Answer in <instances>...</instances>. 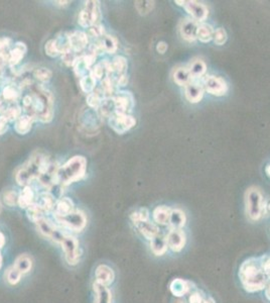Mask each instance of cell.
Instances as JSON below:
<instances>
[{
  "label": "cell",
  "instance_id": "obj_61",
  "mask_svg": "<svg viewBox=\"0 0 270 303\" xmlns=\"http://www.w3.org/2000/svg\"><path fill=\"white\" fill-rule=\"evenodd\" d=\"M1 211H2V205L0 203V213H1Z\"/></svg>",
  "mask_w": 270,
  "mask_h": 303
},
{
  "label": "cell",
  "instance_id": "obj_41",
  "mask_svg": "<svg viewBox=\"0 0 270 303\" xmlns=\"http://www.w3.org/2000/svg\"><path fill=\"white\" fill-rule=\"evenodd\" d=\"M26 215H27L28 220L34 223H37L40 220L45 218L44 211L35 202L32 205H30L28 208H26Z\"/></svg>",
  "mask_w": 270,
  "mask_h": 303
},
{
  "label": "cell",
  "instance_id": "obj_44",
  "mask_svg": "<svg viewBox=\"0 0 270 303\" xmlns=\"http://www.w3.org/2000/svg\"><path fill=\"white\" fill-rule=\"evenodd\" d=\"M135 8L141 15H147L154 8V1H135Z\"/></svg>",
  "mask_w": 270,
  "mask_h": 303
},
{
  "label": "cell",
  "instance_id": "obj_19",
  "mask_svg": "<svg viewBox=\"0 0 270 303\" xmlns=\"http://www.w3.org/2000/svg\"><path fill=\"white\" fill-rule=\"evenodd\" d=\"M27 48L25 43L16 42L8 53V67L14 68L19 65L26 55Z\"/></svg>",
  "mask_w": 270,
  "mask_h": 303
},
{
  "label": "cell",
  "instance_id": "obj_57",
  "mask_svg": "<svg viewBox=\"0 0 270 303\" xmlns=\"http://www.w3.org/2000/svg\"><path fill=\"white\" fill-rule=\"evenodd\" d=\"M55 3L56 5H59V6H67L70 3V1H56Z\"/></svg>",
  "mask_w": 270,
  "mask_h": 303
},
{
  "label": "cell",
  "instance_id": "obj_8",
  "mask_svg": "<svg viewBox=\"0 0 270 303\" xmlns=\"http://www.w3.org/2000/svg\"><path fill=\"white\" fill-rule=\"evenodd\" d=\"M107 120L110 128L119 135H123L130 131L136 124V119L127 113L114 112Z\"/></svg>",
  "mask_w": 270,
  "mask_h": 303
},
{
  "label": "cell",
  "instance_id": "obj_9",
  "mask_svg": "<svg viewBox=\"0 0 270 303\" xmlns=\"http://www.w3.org/2000/svg\"><path fill=\"white\" fill-rule=\"evenodd\" d=\"M61 245H62V248L64 251L65 259L67 263L71 266L77 265L81 257L78 240L73 236L67 235Z\"/></svg>",
  "mask_w": 270,
  "mask_h": 303
},
{
  "label": "cell",
  "instance_id": "obj_16",
  "mask_svg": "<svg viewBox=\"0 0 270 303\" xmlns=\"http://www.w3.org/2000/svg\"><path fill=\"white\" fill-rule=\"evenodd\" d=\"M22 97L23 90L14 80L8 81L3 87L1 93H0V98L7 106L12 104H20L19 100L22 99Z\"/></svg>",
  "mask_w": 270,
  "mask_h": 303
},
{
  "label": "cell",
  "instance_id": "obj_1",
  "mask_svg": "<svg viewBox=\"0 0 270 303\" xmlns=\"http://www.w3.org/2000/svg\"><path fill=\"white\" fill-rule=\"evenodd\" d=\"M262 258H250L244 261L239 269V278L243 288L249 292L254 293L265 289L269 281L263 269Z\"/></svg>",
  "mask_w": 270,
  "mask_h": 303
},
{
  "label": "cell",
  "instance_id": "obj_13",
  "mask_svg": "<svg viewBox=\"0 0 270 303\" xmlns=\"http://www.w3.org/2000/svg\"><path fill=\"white\" fill-rule=\"evenodd\" d=\"M35 224L38 225V229L40 230L41 234L58 244H62L65 237L67 236V234L63 233L60 228L56 226L55 223L46 218H43Z\"/></svg>",
  "mask_w": 270,
  "mask_h": 303
},
{
  "label": "cell",
  "instance_id": "obj_56",
  "mask_svg": "<svg viewBox=\"0 0 270 303\" xmlns=\"http://www.w3.org/2000/svg\"><path fill=\"white\" fill-rule=\"evenodd\" d=\"M265 296L267 297V299L270 300V282L267 283L266 287H265Z\"/></svg>",
  "mask_w": 270,
  "mask_h": 303
},
{
  "label": "cell",
  "instance_id": "obj_34",
  "mask_svg": "<svg viewBox=\"0 0 270 303\" xmlns=\"http://www.w3.org/2000/svg\"><path fill=\"white\" fill-rule=\"evenodd\" d=\"M104 100H105V97L100 87L96 88L93 92L87 94V104L91 110H98L100 109V106L102 105V103L104 102Z\"/></svg>",
  "mask_w": 270,
  "mask_h": 303
},
{
  "label": "cell",
  "instance_id": "obj_11",
  "mask_svg": "<svg viewBox=\"0 0 270 303\" xmlns=\"http://www.w3.org/2000/svg\"><path fill=\"white\" fill-rule=\"evenodd\" d=\"M56 220L66 228L76 231V233H80L87 225V218L81 210H74L67 217Z\"/></svg>",
  "mask_w": 270,
  "mask_h": 303
},
{
  "label": "cell",
  "instance_id": "obj_22",
  "mask_svg": "<svg viewBox=\"0 0 270 303\" xmlns=\"http://www.w3.org/2000/svg\"><path fill=\"white\" fill-rule=\"evenodd\" d=\"M193 283L182 278H176L172 281L170 290L175 297H183L192 291Z\"/></svg>",
  "mask_w": 270,
  "mask_h": 303
},
{
  "label": "cell",
  "instance_id": "obj_58",
  "mask_svg": "<svg viewBox=\"0 0 270 303\" xmlns=\"http://www.w3.org/2000/svg\"><path fill=\"white\" fill-rule=\"evenodd\" d=\"M204 303H216V302H215V300H214L212 297L206 296V297H205V300H204Z\"/></svg>",
  "mask_w": 270,
  "mask_h": 303
},
{
  "label": "cell",
  "instance_id": "obj_31",
  "mask_svg": "<svg viewBox=\"0 0 270 303\" xmlns=\"http://www.w3.org/2000/svg\"><path fill=\"white\" fill-rule=\"evenodd\" d=\"M171 212H172V209L167 205H159L155 207L152 212V218H153L154 222L159 225L169 224Z\"/></svg>",
  "mask_w": 270,
  "mask_h": 303
},
{
  "label": "cell",
  "instance_id": "obj_6",
  "mask_svg": "<svg viewBox=\"0 0 270 303\" xmlns=\"http://www.w3.org/2000/svg\"><path fill=\"white\" fill-rule=\"evenodd\" d=\"M101 20V10L99 1H85L84 8L78 15V23L84 28H90L99 25Z\"/></svg>",
  "mask_w": 270,
  "mask_h": 303
},
{
  "label": "cell",
  "instance_id": "obj_36",
  "mask_svg": "<svg viewBox=\"0 0 270 303\" xmlns=\"http://www.w3.org/2000/svg\"><path fill=\"white\" fill-rule=\"evenodd\" d=\"M13 266L23 275L27 274L28 272H30V270L32 268V260L27 255H21L20 257L16 258Z\"/></svg>",
  "mask_w": 270,
  "mask_h": 303
},
{
  "label": "cell",
  "instance_id": "obj_49",
  "mask_svg": "<svg viewBox=\"0 0 270 303\" xmlns=\"http://www.w3.org/2000/svg\"><path fill=\"white\" fill-rule=\"evenodd\" d=\"M3 201L7 206L12 207L19 202V194L14 190H8L3 194Z\"/></svg>",
  "mask_w": 270,
  "mask_h": 303
},
{
  "label": "cell",
  "instance_id": "obj_12",
  "mask_svg": "<svg viewBox=\"0 0 270 303\" xmlns=\"http://www.w3.org/2000/svg\"><path fill=\"white\" fill-rule=\"evenodd\" d=\"M202 85L205 91L214 96H224L228 92V84L226 80L220 76H206Z\"/></svg>",
  "mask_w": 270,
  "mask_h": 303
},
{
  "label": "cell",
  "instance_id": "obj_42",
  "mask_svg": "<svg viewBox=\"0 0 270 303\" xmlns=\"http://www.w3.org/2000/svg\"><path fill=\"white\" fill-rule=\"evenodd\" d=\"M130 220L134 224L140 221L149 220V211L147 208H140L136 211H133L130 215Z\"/></svg>",
  "mask_w": 270,
  "mask_h": 303
},
{
  "label": "cell",
  "instance_id": "obj_39",
  "mask_svg": "<svg viewBox=\"0 0 270 303\" xmlns=\"http://www.w3.org/2000/svg\"><path fill=\"white\" fill-rule=\"evenodd\" d=\"M51 76H52L51 71L45 67H40V68L34 69L32 72V77L41 84L48 83L51 79Z\"/></svg>",
  "mask_w": 270,
  "mask_h": 303
},
{
  "label": "cell",
  "instance_id": "obj_38",
  "mask_svg": "<svg viewBox=\"0 0 270 303\" xmlns=\"http://www.w3.org/2000/svg\"><path fill=\"white\" fill-rule=\"evenodd\" d=\"M101 43L104 49V52L107 54H115L118 50V42L113 35L106 34L104 38L101 39Z\"/></svg>",
  "mask_w": 270,
  "mask_h": 303
},
{
  "label": "cell",
  "instance_id": "obj_54",
  "mask_svg": "<svg viewBox=\"0 0 270 303\" xmlns=\"http://www.w3.org/2000/svg\"><path fill=\"white\" fill-rule=\"evenodd\" d=\"M270 215V200H267L263 204V216Z\"/></svg>",
  "mask_w": 270,
  "mask_h": 303
},
{
  "label": "cell",
  "instance_id": "obj_14",
  "mask_svg": "<svg viewBox=\"0 0 270 303\" xmlns=\"http://www.w3.org/2000/svg\"><path fill=\"white\" fill-rule=\"evenodd\" d=\"M68 35L72 51L78 55L85 54L90 45V38L88 32L83 30H73L68 32Z\"/></svg>",
  "mask_w": 270,
  "mask_h": 303
},
{
  "label": "cell",
  "instance_id": "obj_21",
  "mask_svg": "<svg viewBox=\"0 0 270 303\" xmlns=\"http://www.w3.org/2000/svg\"><path fill=\"white\" fill-rule=\"evenodd\" d=\"M96 282L100 283L104 286H109L111 285L115 279V273L111 267L107 265H100L96 269Z\"/></svg>",
  "mask_w": 270,
  "mask_h": 303
},
{
  "label": "cell",
  "instance_id": "obj_52",
  "mask_svg": "<svg viewBox=\"0 0 270 303\" xmlns=\"http://www.w3.org/2000/svg\"><path fill=\"white\" fill-rule=\"evenodd\" d=\"M263 269H264L266 275L268 276V278L270 279V257L264 258V260H263Z\"/></svg>",
  "mask_w": 270,
  "mask_h": 303
},
{
  "label": "cell",
  "instance_id": "obj_28",
  "mask_svg": "<svg viewBox=\"0 0 270 303\" xmlns=\"http://www.w3.org/2000/svg\"><path fill=\"white\" fill-rule=\"evenodd\" d=\"M168 248L169 247L167 244L166 236L158 234L152 240H150V249L155 256H164L167 253Z\"/></svg>",
  "mask_w": 270,
  "mask_h": 303
},
{
  "label": "cell",
  "instance_id": "obj_17",
  "mask_svg": "<svg viewBox=\"0 0 270 303\" xmlns=\"http://www.w3.org/2000/svg\"><path fill=\"white\" fill-rule=\"evenodd\" d=\"M166 239L169 248L174 253L181 252L187 243V236L183 229H171Z\"/></svg>",
  "mask_w": 270,
  "mask_h": 303
},
{
  "label": "cell",
  "instance_id": "obj_27",
  "mask_svg": "<svg viewBox=\"0 0 270 303\" xmlns=\"http://www.w3.org/2000/svg\"><path fill=\"white\" fill-rule=\"evenodd\" d=\"M187 222L186 213L182 209H172L169 225L171 229H182Z\"/></svg>",
  "mask_w": 270,
  "mask_h": 303
},
{
  "label": "cell",
  "instance_id": "obj_35",
  "mask_svg": "<svg viewBox=\"0 0 270 303\" xmlns=\"http://www.w3.org/2000/svg\"><path fill=\"white\" fill-rule=\"evenodd\" d=\"M8 122H15L23 115V109L20 104L8 105L7 108L0 113Z\"/></svg>",
  "mask_w": 270,
  "mask_h": 303
},
{
  "label": "cell",
  "instance_id": "obj_29",
  "mask_svg": "<svg viewBox=\"0 0 270 303\" xmlns=\"http://www.w3.org/2000/svg\"><path fill=\"white\" fill-rule=\"evenodd\" d=\"M172 80L178 86L186 87L188 84L193 82V78L187 67H177L172 72Z\"/></svg>",
  "mask_w": 270,
  "mask_h": 303
},
{
  "label": "cell",
  "instance_id": "obj_26",
  "mask_svg": "<svg viewBox=\"0 0 270 303\" xmlns=\"http://www.w3.org/2000/svg\"><path fill=\"white\" fill-rule=\"evenodd\" d=\"M34 121L37 120L33 116L25 113L14 122V131L19 135H26L31 131Z\"/></svg>",
  "mask_w": 270,
  "mask_h": 303
},
{
  "label": "cell",
  "instance_id": "obj_5",
  "mask_svg": "<svg viewBox=\"0 0 270 303\" xmlns=\"http://www.w3.org/2000/svg\"><path fill=\"white\" fill-rule=\"evenodd\" d=\"M263 196L259 188L250 187L245 193V208L247 217L253 221L263 217Z\"/></svg>",
  "mask_w": 270,
  "mask_h": 303
},
{
  "label": "cell",
  "instance_id": "obj_4",
  "mask_svg": "<svg viewBox=\"0 0 270 303\" xmlns=\"http://www.w3.org/2000/svg\"><path fill=\"white\" fill-rule=\"evenodd\" d=\"M49 157L42 153V152H35L33 153L28 161L22 166V168L17 171L15 175V180L17 184L21 186H27L33 179H38L42 168L47 161Z\"/></svg>",
  "mask_w": 270,
  "mask_h": 303
},
{
  "label": "cell",
  "instance_id": "obj_30",
  "mask_svg": "<svg viewBox=\"0 0 270 303\" xmlns=\"http://www.w3.org/2000/svg\"><path fill=\"white\" fill-rule=\"evenodd\" d=\"M187 68L193 80L203 78L207 72V65L202 59H194Z\"/></svg>",
  "mask_w": 270,
  "mask_h": 303
},
{
  "label": "cell",
  "instance_id": "obj_37",
  "mask_svg": "<svg viewBox=\"0 0 270 303\" xmlns=\"http://www.w3.org/2000/svg\"><path fill=\"white\" fill-rule=\"evenodd\" d=\"M214 28L209 24H201L197 29V40L202 43H209L213 40Z\"/></svg>",
  "mask_w": 270,
  "mask_h": 303
},
{
  "label": "cell",
  "instance_id": "obj_23",
  "mask_svg": "<svg viewBox=\"0 0 270 303\" xmlns=\"http://www.w3.org/2000/svg\"><path fill=\"white\" fill-rule=\"evenodd\" d=\"M74 210L73 200L69 197H61L57 200L55 208H53V216H55V219L64 218Z\"/></svg>",
  "mask_w": 270,
  "mask_h": 303
},
{
  "label": "cell",
  "instance_id": "obj_40",
  "mask_svg": "<svg viewBox=\"0 0 270 303\" xmlns=\"http://www.w3.org/2000/svg\"><path fill=\"white\" fill-rule=\"evenodd\" d=\"M96 85H97V80L90 74L80 79V87L82 90L87 94L93 92L96 89Z\"/></svg>",
  "mask_w": 270,
  "mask_h": 303
},
{
  "label": "cell",
  "instance_id": "obj_3",
  "mask_svg": "<svg viewBox=\"0 0 270 303\" xmlns=\"http://www.w3.org/2000/svg\"><path fill=\"white\" fill-rule=\"evenodd\" d=\"M87 172V160L83 156H75L59 167L58 182L61 187L82 180Z\"/></svg>",
  "mask_w": 270,
  "mask_h": 303
},
{
  "label": "cell",
  "instance_id": "obj_15",
  "mask_svg": "<svg viewBox=\"0 0 270 303\" xmlns=\"http://www.w3.org/2000/svg\"><path fill=\"white\" fill-rule=\"evenodd\" d=\"M113 105L115 112L118 113H127L132 110L134 106V99L133 96L130 92L127 91H120L117 92L113 97H112Z\"/></svg>",
  "mask_w": 270,
  "mask_h": 303
},
{
  "label": "cell",
  "instance_id": "obj_60",
  "mask_svg": "<svg viewBox=\"0 0 270 303\" xmlns=\"http://www.w3.org/2000/svg\"><path fill=\"white\" fill-rule=\"evenodd\" d=\"M1 267H2V256L0 254V269H1Z\"/></svg>",
  "mask_w": 270,
  "mask_h": 303
},
{
  "label": "cell",
  "instance_id": "obj_51",
  "mask_svg": "<svg viewBox=\"0 0 270 303\" xmlns=\"http://www.w3.org/2000/svg\"><path fill=\"white\" fill-rule=\"evenodd\" d=\"M8 123L9 122L2 115H0V136H2L7 132Z\"/></svg>",
  "mask_w": 270,
  "mask_h": 303
},
{
  "label": "cell",
  "instance_id": "obj_20",
  "mask_svg": "<svg viewBox=\"0 0 270 303\" xmlns=\"http://www.w3.org/2000/svg\"><path fill=\"white\" fill-rule=\"evenodd\" d=\"M204 87L202 84L196 82H191L185 87V96L190 103H199L204 97Z\"/></svg>",
  "mask_w": 270,
  "mask_h": 303
},
{
  "label": "cell",
  "instance_id": "obj_59",
  "mask_svg": "<svg viewBox=\"0 0 270 303\" xmlns=\"http://www.w3.org/2000/svg\"><path fill=\"white\" fill-rule=\"evenodd\" d=\"M265 172H266V174L270 177V164L266 167V169H265Z\"/></svg>",
  "mask_w": 270,
  "mask_h": 303
},
{
  "label": "cell",
  "instance_id": "obj_24",
  "mask_svg": "<svg viewBox=\"0 0 270 303\" xmlns=\"http://www.w3.org/2000/svg\"><path fill=\"white\" fill-rule=\"evenodd\" d=\"M57 200L58 199L55 197V196H53L52 193H50L49 191L48 192L46 191V192L40 193V195L38 196V201L35 203L41 207L44 213H49L53 211V208H55Z\"/></svg>",
  "mask_w": 270,
  "mask_h": 303
},
{
  "label": "cell",
  "instance_id": "obj_32",
  "mask_svg": "<svg viewBox=\"0 0 270 303\" xmlns=\"http://www.w3.org/2000/svg\"><path fill=\"white\" fill-rule=\"evenodd\" d=\"M34 199H35L34 191L29 185H27L25 186L24 189L19 194V202H17V204L20 205L21 208L26 209L35 202Z\"/></svg>",
  "mask_w": 270,
  "mask_h": 303
},
{
  "label": "cell",
  "instance_id": "obj_18",
  "mask_svg": "<svg viewBox=\"0 0 270 303\" xmlns=\"http://www.w3.org/2000/svg\"><path fill=\"white\" fill-rule=\"evenodd\" d=\"M199 23H196V21L191 19V17L183 20L178 27L181 37L189 43L195 42L196 40H197V29H199Z\"/></svg>",
  "mask_w": 270,
  "mask_h": 303
},
{
  "label": "cell",
  "instance_id": "obj_55",
  "mask_svg": "<svg viewBox=\"0 0 270 303\" xmlns=\"http://www.w3.org/2000/svg\"><path fill=\"white\" fill-rule=\"evenodd\" d=\"M5 242H6V240H5V236L3 235L2 231H0V249H1V248L4 247Z\"/></svg>",
  "mask_w": 270,
  "mask_h": 303
},
{
  "label": "cell",
  "instance_id": "obj_25",
  "mask_svg": "<svg viewBox=\"0 0 270 303\" xmlns=\"http://www.w3.org/2000/svg\"><path fill=\"white\" fill-rule=\"evenodd\" d=\"M135 226L138 229L139 233L148 241L152 240L155 236L159 234L158 226L154 222H151L149 220L137 222L135 223Z\"/></svg>",
  "mask_w": 270,
  "mask_h": 303
},
{
  "label": "cell",
  "instance_id": "obj_47",
  "mask_svg": "<svg viewBox=\"0 0 270 303\" xmlns=\"http://www.w3.org/2000/svg\"><path fill=\"white\" fill-rule=\"evenodd\" d=\"M228 39V35L226 30L223 28H216L213 35V41L217 46H223Z\"/></svg>",
  "mask_w": 270,
  "mask_h": 303
},
{
  "label": "cell",
  "instance_id": "obj_10",
  "mask_svg": "<svg viewBox=\"0 0 270 303\" xmlns=\"http://www.w3.org/2000/svg\"><path fill=\"white\" fill-rule=\"evenodd\" d=\"M175 3L183 6L185 10L191 15V19L196 23H203L208 19L209 9L202 2L195 1V0H188V1H178L177 0Z\"/></svg>",
  "mask_w": 270,
  "mask_h": 303
},
{
  "label": "cell",
  "instance_id": "obj_50",
  "mask_svg": "<svg viewBox=\"0 0 270 303\" xmlns=\"http://www.w3.org/2000/svg\"><path fill=\"white\" fill-rule=\"evenodd\" d=\"M205 295L200 291H191L188 298V303H204Z\"/></svg>",
  "mask_w": 270,
  "mask_h": 303
},
{
  "label": "cell",
  "instance_id": "obj_48",
  "mask_svg": "<svg viewBox=\"0 0 270 303\" xmlns=\"http://www.w3.org/2000/svg\"><path fill=\"white\" fill-rule=\"evenodd\" d=\"M22 276L23 274L17 270L14 266H12L11 268H9L6 272V279L10 285H16L21 281Z\"/></svg>",
  "mask_w": 270,
  "mask_h": 303
},
{
  "label": "cell",
  "instance_id": "obj_33",
  "mask_svg": "<svg viewBox=\"0 0 270 303\" xmlns=\"http://www.w3.org/2000/svg\"><path fill=\"white\" fill-rule=\"evenodd\" d=\"M93 288L96 294V303H111L112 294L107 286L95 282L93 284Z\"/></svg>",
  "mask_w": 270,
  "mask_h": 303
},
{
  "label": "cell",
  "instance_id": "obj_7",
  "mask_svg": "<svg viewBox=\"0 0 270 303\" xmlns=\"http://www.w3.org/2000/svg\"><path fill=\"white\" fill-rule=\"evenodd\" d=\"M59 167L56 161H52L49 158L47 159V161L45 162L41 174L38 178V180L40 184L49 189V191L52 190L55 187L59 186L58 182V170Z\"/></svg>",
  "mask_w": 270,
  "mask_h": 303
},
{
  "label": "cell",
  "instance_id": "obj_2",
  "mask_svg": "<svg viewBox=\"0 0 270 303\" xmlns=\"http://www.w3.org/2000/svg\"><path fill=\"white\" fill-rule=\"evenodd\" d=\"M27 91L32 98L31 116L44 123L51 121L53 117V97L51 93L39 82H34Z\"/></svg>",
  "mask_w": 270,
  "mask_h": 303
},
{
  "label": "cell",
  "instance_id": "obj_45",
  "mask_svg": "<svg viewBox=\"0 0 270 303\" xmlns=\"http://www.w3.org/2000/svg\"><path fill=\"white\" fill-rule=\"evenodd\" d=\"M13 45L14 43L12 39L8 37H0V56L8 58V53Z\"/></svg>",
  "mask_w": 270,
  "mask_h": 303
},
{
  "label": "cell",
  "instance_id": "obj_53",
  "mask_svg": "<svg viewBox=\"0 0 270 303\" xmlns=\"http://www.w3.org/2000/svg\"><path fill=\"white\" fill-rule=\"evenodd\" d=\"M167 50H168V44H167V43H165V42H159V43L157 44V46H156V51L159 53V54L164 55L165 53L167 52Z\"/></svg>",
  "mask_w": 270,
  "mask_h": 303
},
{
  "label": "cell",
  "instance_id": "obj_46",
  "mask_svg": "<svg viewBox=\"0 0 270 303\" xmlns=\"http://www.w3.org/2000/svg\"><path fill=\"white\" fill-rule=\"evenodd\" d=\"M45 52L46 54L50 57V58H56L58 56H61L60 54V51L58 49V46H57V43H56V40H49L46 45H45Z\"/></svg>",
  "mask_w": 270,
  "mask_h": 303
},
{
  "label": "cell",
  "instance_id": "obj_43",
  "mask_svg": "<svg viewBox=\"0 0 270 303\" xmlns=\"http://www.w3.org/2000/svg\"><path fill=\"white\" fill-rule=\"evenodd\" d=\"M88 35H89V38L93 39V41L100 40V39L104 38L105 35H106L105 28H104V27L101 24L93 26V27H91V28H89Z\"/></svg>",
  "mask_w": 270,
  "mask_h": 303
}]
</instances>
